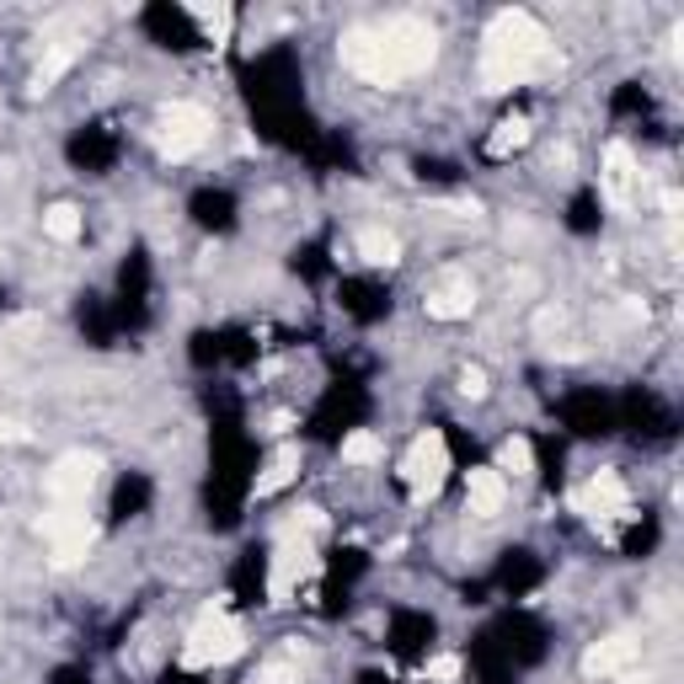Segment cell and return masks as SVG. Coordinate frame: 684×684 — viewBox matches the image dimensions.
<instances>
[{
    "label": "cell",
    "mask_w": 684,
    "mask_h": 684,
    "mask_svg": "<svg viewBox=\"0 0 684 684\" xmlns=\"http://www.w3.org/2000/svg\"><path fill=\"white\" fill-rule=\"evenodd\" d=\"M637 637L631 631H615V637H604V642H594L588 652H583V674L588 680H615V674H626L631 663H637Z\"/></svg>",
    "instance_id": "obj_11"
},
{
    "label": "cell",
    "mask_w": 684,
    "mask_h": 684,
    "mask_svg": "<svg viewBox=\"0 0 684 684\" xmlns=\"http://www.w3.org/2000/svg\"><path fill=\"white\" fill-rule=\"evenodd\" d=\"M70 65H76V48H70V43H54V48L38 59V70H33V91H48Z\"/></svg>",
    "instance_id": "obj_20"
},
{
    "label": "cell",
    "mask_w": 684,
    "mask_h": 684,
    "mask_svg": "<svg viewBox=\"0 0 684 684\" xmlns=\"http://www.w3.org/2000/svg\"><path fill=\"white\" fill-rule=\"evenodd\" d=\"M492 471H497V476H508V471H514V476H535V449H529V439H524V434H514V439H503V449H497V466H492Z\"/></svg>",
    "instance_id": "obj_17"
},
{
    "label": "cell",
    "mask_w": 684,
    "mask_h": 684,
    "mask_svg": "<svg viewBox=\"0 0 684 684\" xmlns=\"http://www.w3.org/2000/svg\"><path fill=\"white\" fill-rule=\"evenodd\" d=\"M423 311H428L434 322H466V316L476 311V283H471V273H466V268H449V273L428 289Z\"/></svg>",
    "instance_id": "obj_10"
},
{
    "label": "cell",
    "mask_w": 684,
    "mask_h": 684,
    "mask_svg": "<svg viewBox=\"0 0 684 684\" xmlns=\"http://www.w3.org/2000/svg\"><path fill=\"white\" fill-rule=\"evenodd\" d=\"M43 231H48V242H59V246L81 242V209H76V203H54V209L43 214Z\"/></svg>",
    "instance_id": "obj_18"
},
{
    "label": "cell",
    "mask_w": 684,
    "mask_h": 684,
    "mask_svg": "<svg viewBox=\"0 0 684 684\" xmlns=\"http://www.w3.org/2000/svg\"><path fill=\"white\" fill-rule=\"evenodd\" d=\"M294 476H300V449H294V444H279V455L268 460V471L251 482V503H262V497H279V492L294 482Z\"/></svg>",
    "instance_id": "obj_14"
},
{
    "label": "cell",
    "mask_w": 684,
    "mask_h": 684,
    "mask_svg": "<svg viewBox=\"0 0 684 684\" xmlns=\"http://www.w3.org/2000/svg\"><path fill=\"white\" fill-rule=\"evenodd\" d=\"M209 128H214V119L203 113L199 102H166L161 119H156V150L166 161H188V156L203 150Z\"/></svg>",
    "instance_id": "obj_5"
},
{
    "label": "cell",
    "mask_w": 684,
    "mask_h": 684,
    "mask_svg": "<svg viewBox=\"0 0 684 684\" xmlns=\"http://www.w3.org/2000/svg\"><path fill=\"white\" fill-rule=\"evenodd\" d=\"M460 396H466V402H482V396H486V374H482V369H460Z\"/></svg>",
    "instance_id": "obj_23"
},
{
    "label": "cell",
    "mask_w": 684,
    "mask_h": 684,
    "mask_svg": "<svg viewBox=\"0 0 684 684\" xmlns=\"http://www.w3.org/2000/svg\"><path fill=\"white\" fill-rule=\"evenodd\" d=\"M246 652V626L231 615V604L214 599L199 609L188 642H182V669H225Z\"/></svg>",
    "instance_id": "obj_3"
},
{
    "label": "cell",
    "mask_w": 684,
    "mask_h": 684,
    "mask_svg": "<svg viewBox=\"0 0 684 684\" xmlns=\"http://www.w3.org/2000/svg\"><path fill=\"white\" fill-rule=\"evenodd\" d=\"M97 476H102V460L86 455V449H70V455L54 460V471L43 476V486H48V497H54L59 508H86V497H91Z\"/></svg>",
    "instance_id": "obj_8"
},
{
    "label": "cell",
    "mask_w": 684,
    "mask_h": 684,
    "mask_svg": "<svg viewBox=\"0 0 684 684\" xmlns=\"http://www.w3.org/2000/svg\"><path fill=\"white\" fill-rule=\"evenodd\" d=\"M38 529H43V540L54 546V567H76L91 551V540H97L91 514L86 508H59V503L38 519Z\"/></svg>",
    "instance_id": "obj_7"
},
{
    "label": "cell",
    "mask_w": 684,
    "mask_h": 684,
    "mask_svg": "<svg viewBox=\"0 0 684 684\" xmlns=\"http://www.w3.org/2000/svg\"><path fill=\"white\" fill-rule=\"evenodd\" d=\"M193 16H199L203 38L214 43V48L231 43V27H236V11H231V5H193Z\"/></svg>",
    "instance_id": "obj_19"
},
{
    "label": "cell",
    "mask_w": 684,
    "mask_h": 684,
    "mask_svg": "<svg viewBox=\"0 0 684 684\" xmlns=\"http://www.w3.org/2000/svg\"><path fill=\"white\" fill-rule=\"evenodd\" d=\"M27 439V428H16V423H0V444H22Z\"/></svg>",
    "instance_id": "obj_25"
},
{
    "label": "cell",
    "mask_w": 684,
    "mask_h": 684,
    "mask_svg": "<svg viewBox=\"0 0 684 684\" xmlns=\"http://www.w3.org/2000/svg\"><path fill=\"white\" fill-rule=\"evenodd\" d=\"M343 460H348V466H380V460H385V444H380V434H348V439H343Z\"/></svg>",
    "instance_id": "obj_21"
},
{
    "label": "cell",
    "mask_w": 684,
    "mask_h": 684,
    "mask_svg": "<svg viewBox=\"0 0 684 684\" xmlns=\"http://www.w3.org/2000/svg\"><path fill=\"white\" fill-rule=\"evenodd\" d=\"M503 503H508V482H503L492 466H482V471L466 476V514L492 519V514H503Z\"/></svg>",
    "instance_id": "obj_12"
},
{
    "label": "cell",
    "mask_w": 684,
    "mask_h": 684,
    "mask_svg": "<svg viewBox=\"0 0 684 684\" xmlns=\"http://www.w3.org/2000/svg\"><path fill=\"white\" fill-rule=\"evenodd\" d=\"M423 674H428V680H439V684L460 680V658H455V652H439V658H428V663H423Z\"/></svg>",
    "instance_id": "obj_22"
},
{
    "label": "cell",
    "mask_w": 684,
    "mask_h": 684,
    "mask_svg": "<svg viewBox=\"0 0 684 684\" xmlns=\"http://www.w3.org/2000/svg\"><path fill=\"white\" fill-rule=\"evenodd\" d=\"M562 65L551 33L529 11H497L482 43V91H514V86L551 76Z\"/></svg>",
    "instance_id": "obj_2"
},
{
    "label": "cell",
    "mask_w": 684,
    "mask_h": 684,
    "mask_svg": "<svg viewBox=\"0 0 684 684\" xmlns=\"http://www.w3.org/2000/svg\"><path fill=\"white\" fill-rule=\"evenodd\" d=\"M631 188H637V156L626 139H615L604 150V199L609 203H631Z\"/></svg>",
    "instance_id": "obj_13"
},
{
    "label": "cell",
    "mask_w": 684,
    "mask_h": 684,
    "mask_svg": "<svg viewBox=\"0 0 684 684\" xmlns=\"http://www.w3.org/2000/svg\"><path fill=\"white\" fill-rule=\"evenodd\" d=\"M444 476H449V439H444L439 428H428V434H417V439L406 444L402 482L412 492V503H428V497H439Z\"/></svg>",
    "instance_id": "obj_4"
},
{
    "label": "cell",
    "mask_w": 684,
    "mask_h": 684,
    "mask_svg": "<svg viewBox=\"0 0 684 684\" xmlns=\"http://www.w3.org/2000/svg\"><path fill=\"white\" fill-rule=\"evenodd\" d=\"M615 684H658V680H652V674H631V669H626V674H615Z\"/></svg>",
    "instance_id": "obj_27"
},
{
    "label": "cell",
    "mask_w": 684,
    "mask_h": 684,
    "mask_svg": "<svg viewBox=\"0 0 684 684\" xmlns=\"http://www.w3.org/2000/svg\"><path fill=\"white\" fill-rule=\"evenodd\" d=\"M354 251H359V262H369V268H396L402 262V242L385 225H363L359 236H354Z\"/></svg>",
    "instance_id": "obj_15"
},
{
    "label": "cell",
    "mask_w": 684,
    "mask_h": 684,
    "mask_svg": "<svg viewBox=\"0 0 684 684\" xmlns=\"http://www.w3.org/2000/svg\"><path fill=\"white\" fill-rule=\"evenodd\" d=\"M343 70H354L369 86H402L423 70H434L439 59V27L423 16H391L374 27H348L337 38Z\"/></svg>",
    "instance_id": "obj_1"
},
{
    "label": "cell",
    "mask_w": 684,
    "mask_h": 684,
    "mask_svg": "<svg viewBox=\"0 0 684 684\" xmlns=\"http://www.w3.org/2000/svg\"><path fill=\"white\" fill-rule=\"evenodd\" d=\"M262 684H305V680H300V669H289V663H273V669L262 674Z\"/></svg>",
    "instance_id": "obj_24"
},
{
    "label": "cell",
    "mask_w": 684,
    "mask_h": 684,
    "mask_svg": "<svg viewBox=\"0 0 684 684\" xmlns=\"http://www.w3.org/2000/svg\"><path fill=\"white\" fill-rule=\"evenodd\" d=\"M316 572H322L316 546H311L305 535L283 529V535H279V551H273V578H268V594H273V604H289L294 594H300V583H311Z\"/></svg>",
    "instance_id": "obj_6"
},
{
    "label": "cell",
    "mask_w": 684,
    "mask_h": 684,
    "mask_svg": "<svg viewBox=\"0 0 684 684\" xmlns=\"http://www.w3.org/2000/svg\"><path fill=\"white\" fill-rule=\"evenodd\" d=\"M658 203H663L669 214H680V188H663V193H658Z\"/></svg>",
    "instance_id": "obj_26"
},
{
    "label": "cell",
    "mask_w": 684,
    "mask_h": 684,
    "mask_svg": "<svg viewBox=\"0 0 684 684\" xmlns=\"http://www.w3.org/2000/svg\"><path fill=\"white\" fill-rule=\"evenodd\" d=\"M529 134H535V123L524 119V113H514V119H503L497 128H492V134H486L482 150L492 156V161H508L514 150H524V145H529Z\"/></svg>",
    "instance_id": "obj_16"
},
{
    "label": "cell",
    "mask_w": 684,
    "mask_h": 684,
    "mask_svg": "<svg viewBox=\"0 0 684 684\" xmlns=\"http://www.w3.org/2000/svg\"><path fill=\"white\" fill-rule=\"evenodd\" d=\"M572 514L578 519H588V524H609V519H631V492H626V482L615 476V471H599L594 482H583L572 497Z\"/></svg>",
    "instance_id": "obj_9"
}]
</instances>
